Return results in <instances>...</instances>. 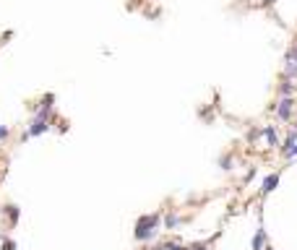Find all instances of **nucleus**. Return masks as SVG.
Returning <instances> with one entry per match:
<instances>
[{
	"label": "nucleus",
	"mask_w": 297,
	"mask_h": 250,
	"mask_svg": "<svg viewBox=\"0 0 297 250\" xmlns=\"http://www.w3.org/2000/svg\"><path fill=\"white\" fill-rule=\"evenodd\" d=\"M258 136H261V131H256V128H250V131H248V136H245V141H248V143H253Z\"/></svg>",
	"instance_id": "nucleus-17"
},
{
	"label": "nucleus",
	"mask_w": 297,
	"mask_h": 250,
	"mask_svg": "<svg viewBox=\"0 0 297 250\" xmlns=\"http://www.w3.org/2000/svg\"><path fill=\"white\" fill-rule=\"evenodd\" d=\"M276 3V0H263V5H274Z\"/></svg>",
	"instance_id": "nucleus-20"
},
{
	"label": "nucleus",
	"mask_w": 297,
	"mask_h": 250,
	"mask_svg": "<svg viewBox=\"0 0 297 250\" xmlns=\"http://www.w3.org/2000/svg\"><path fill=\"white\" fill-rule=\"evenodd\" d=\"M159 250H188V245H183V243H178V240H170V243H164V245H159Z\"/></svg>",
	"instance_id": "nucleus-12"
},
{
	"label": "nucleus",
	"mask_w": 297,
	"mask_h": 250,
	"mask_svg": "<svg viewBox=\"0 0 297 250\" xmlns=\"http://www.w3.org/2000/svg\"><path fill=\"white\" fill-rule=\"evenodd\" d=\"M162 229V211H154V214H144L136 219L133 227V240L136 243H151V240L159 237Z\"/></svg>",
	"instance_id": "nucleus-1"
},
{
	"label": "nucleus",
	"mask_w": 297,
	"mask_h": 250,
	"mask_svg": "<svg viewBox=\"0 0 297 250\" xmlns=\"http://www.w3.org/2000/svg\"><path fill=\"white\" fill-rule=\"evenodd\" d=\"M279 180H282V170H276L271 175H266L263 182H261V196H268V193H274L279 188Z\"/></svg>",
	"instance_id": "nucleus-5"
},
{
	"label": "nucleus",
	"mask_w": 297,
	"mask_h": 250,
	"mask_svg": "<svg viewBox=\"0 0 297 250\" xmlns=\"http://www.w3.org/2000/svg\"><path fill=\"white\" fill-rule=\"evenodd\" d=\"M3 216H8V224H11V227H16L18 219H21V209H18L16 203H5V206H3Z\"/></svg>",
	"instance_id": "nucleus-9"
},
{
	"label": "nucleus",
	"mask_w": 297,
	"mask_h": 250,
	"mask_svg": "<svg viewBox=\"0 0 297 250\" xmlns=\"http://www.w3.org/2000/svg\"><path fill=\"white\" fill-rule=\"evenodd\" d=\"M282 76L290 78V81H297V63L290 60L287 55H284V71H282Z\"/></svg>",
	"instance_id": "nucleus-10"
},
{
	"label": "nucleus",
	"mask_w": 297,
	"mask_h": 250,
	"mask_svg": "<svg viewBox=\"0 0 297 250\" xmlns=\"http://www.w3.org/2000/svg\"><path fill=\"white\" fill-rule=\"evenodd\" d=\"M188 250H211V240H201V243L188 245Z\"/></svg>",
	"instance_id": "nucleus-14"
},
{
	"label": "nucleus",
	"mask_w": 297,
	"mask_h": 250,
	"mask_svg": "<svg viewBox=\"0 0 297 250\" xmlns=\"http://www.w3.org/2000/svg\"><path fill=\"white\" fill-rule=\"evenodd\" d=\"M266 250H274V248H271V245H268V248H266Z\"/></svg>",
	"instance_id": "nucleus-21"
},
{
	"label": "nucleus",
	"mask_w": 297,
	"mask_h": 250,
	"mask_svg": "<svg viewBox=\"0 0 297 250\" xmlns=\"http://www.w3.org/2000/svg\"><path fill=\"white\" fill-rule=\"evenodd\" d=\"M0 250H16V240L0 235Z\"/></svg>",
	"instance_id": "nucleus-13"
},
{
	"label": "nucleus",
	"mask_w": 297,
	"mask_h": 250,
	"mask_svg": "<svg viewBox=\"0 0 297 250\" xmlns=\"http://www.w3.org/2000/svg\"><path fill=\"white\" fill-rule=\"evenodd\" d=\"M52 123H42V120H32L29 125H26V131L21 133V141H26V138H37V136H44L50 133Z\"/></svg>",
	"instance_id": "nucleus-3"
},
{
	"label": "nucleus",
	"mask_w": 297,
	"mask_h": 250,
	"mask_svg": "<svg viewBox=\"0 0 297 250\" xmlns=\"http://www.w3.org/2000/svg\"><path fill=\"white\" fill-rule=\"evenodd\" d=\"M297 94V81H290V78H284L276 83V97H295Z\"/></svg>",
	"instance_id": "nucleus-7"
},
{
	"label": "nucleus",
	"mask_w": 297,
	"mask_h": 250,
	"mask_svg": "<svg viewBox=\"0 0 297 250\" xmlns=\"http://www.w3.org/2000/svg\"><path fill=\"white\" fill-rule=\"evenodd\" d=\"M261 136H263L268 149H279V146H282V136H279V131H276V125H263Z\"/></svg>",
	"instance_id": "nucleus-4"
},
{
	"label": "nucleus",
	"mask_w": 297,
	"mask_h": 250,
	"mask_svg": "<svg viewBox=\"0 0 297 250\" xmlns=\"http://www.w3.org/2000/svg\"><path fill=\"white\" fill-rule=\"evenodd\" d=\"M268 109L276 115L279 123H290L292 115H295V109H297V99L295 97H276V102Z\"/></svg>",
	"instance_id": "nucleus-2"
},
{
	"label": "nucleus",
	"mask_w": 297,
	"mask_h": 250,
	"mask_svg": "<svg viewBox=\"0 0 297 250\" xmlns=\"http://www.w3.org/2000/svg\"><path fill=\"white\" fill-rule=\"evenodd\" d=\"M232 164H235V154H224V156L219 159V167H222L224 172H229V170H232Z\"/></svg>",
	"instance_id": "nucleus-11"
},
{
	"label": "nucleus",
	"mask_w": 297,
	"mask_h": 250,
	"mask_svg": "<svg viewBox=\"0 0 297 250\" xmlns=\"http://www.w3.org/2000/svg\"><path fill=\"white\" fill-rule=\"evenodd\" d=\"M284 55H287V58H290V60H295V63H297V42H292V47L287 50Z\"/></svg>",
	"instance_id": "nucleus-18"
},
{
	"label": "nucleus",
	"mask_w": 297,
	"mask_h": 250,
	"mask_svg": "<svg viewBox=\"0 0 297 250\" xmlns=\"http://www.w3.org/2000/svg\"><path fill=\"white\" fill-rule=\"evenodd\" d=\"M8 138H11V128H8V125H0V143L8 141Z\"/></svg>",
	"instance_id": "nucleus-16"
},
{
	"label": "nucleus",
	"mask_w": 297,
	"mask_h": 250,
	"mask_svg": "<svg viewBox=\"0 0 297 250\" xmlns=\"http://www.w3.org/2000/svg\"><path fill=\"white\" fill-rule=\"evenodd\" d=\"M266 248H268V235H266V227L261 221L258 229H256V235H253V240H250V250H266Z\"/></svg>",
	"instance_id": "nucleus-6"
},
{
	"label": "nucleus",
	"mask_w": 297,
	"mask_h": 250,
	"mask_svg": "<svg viewBox=\"0 0 297 250\" xmlns=\"http://www.w3.org/2000/svg\"><path fill=\"white\" fill-rule=\"evenodd\" d=\"M180 224H185V216L175 214V211H167V214H162V229H178Z\"/></svg>",
	"instance_id": "nucleus-8"
},
{
	"label": "nucleus",
	"mask_w": 297,
	"mask_h": 250,
	"mask_svg": "<svg viewBox=\"0 0 297 250\" xmlns=\"http://www.w3.org/2000/svg\"><path fill=\"white\" fill-rule=\"evenodd\" d=\"M282 159H287V162H292V159H297V143L295 146H290L284 154H282Z\"/></svg>",
	"instance_id": "nucleus-15"
},
{
	"label": "nucleus",
	"mask_w": 297,
	"mask_h": 250,
	"mask_svg": "<svg viewBox=\"0 0 297 250\" xmlns=\"http://www.w3.org/2000/svg\"><path fill=\"white\" fill-rule=\"evenodd\" d=\"M256 178V167H250V170L245 172V178H243V182H250V180H253Z\"/></svg>",
	"instance_id": "nucleus-19"
}]
</instances>
